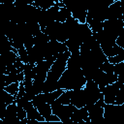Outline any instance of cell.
Returning <instances> with one entry per match:
<instances>
[{"label":"cell","mask_w":124,"mask_h":124,"mask_svg":"<svg viewBox=\"0 0 124 124\" xmlns=\"http://www.w3.org/2000/svg\"><path fill=\"white\" fill-rule=\"evenodd\" d=\"M105 121L113 124H124V109L122 105L106 104L104 110Z\"/></svg>","instance_id":"4"},{"label":"cell","mask_w":124,"mask_h":124,"mask_svg":"<svg viewBox=\"0 0 124 124\" xmlns=\"http://www.w3.org/2000/svg\"><path fill=\"white\" fill-rule=\"evenodd\" d=\"M72 122L79 123V124H90L91 120L89 118V113L86 107H82L79 108H76L71 116Z\"/></svg>","instance_id":"11"},{"label":"cell","mask_w":124,"mask_h":124,"mask_svg":"<svg viewBox=\"0 0 124 124\" xmlns=\"http://www.w3.org/2000/svg\"><path fill=\"white\" fill-rule=\"evenodd\" d=\"M120 88V82L117 80L111 84L107 85L101 91L104 94V99L106 104H115V98Z\"/></svg>","instance_id":"9"},{"label":"cell","mask_w":124,"mask_h":124,"mask_svg":"<svg viewBox=\"0 0 124 124\" xmlns=\"http://www.w3.org/2000/svg\"><path fill=\"white\" fill-rule=\"evenodd\" d=\"M52 113L57 115L61 122L63 123H70L72 122L71 116L73 112L76 110L77 107H75L73 104L70 105H60V104H52L51 105Z\"/></svg>","instance_id":"7"},{"label":"cell","mask_w":124,"mask_h":124,"mask_svg":"<svg viewBox=\"0 0 124 124\" xmlns=\"http://www.w3.org/2000/svg\"><path fill=\"white\" fill-rule=\"evenodd\" d=\"M43 32L48 35L50 40H56L61 43H65L69 39V34L65 22H60L55 20L51 24L46 26Z\"/></svg>","instance_id":"3"},{"label":"cell","mask_w":124,"mask_h":124,"mask_svg":"<svg viewBox=\"0 0 124 124\" xmlns=\"http://www.w3.org/2000/svg\"><path fill=\"white\" fill-rule=\"evenodd\" d=\"M70 55H71L70 50H66L60 53L55 59V61L53 62V64L51 65L46 78L52 79V80H58L61 78L62 74L67 69V62H68Z\"/></svg>","instance_id":"2"},{"label":"cell","mask_w":124,"mask_h":124,"mask_svg":"<svg viewBox=\"0 0 124 124\" xmlns=\"http://www.w3.org/2000/svg\"><path fill=\"white\" fill-rule=\"evenodd\" d=\"M71 104H73L75 107L78 108L85 107L86 102H85V97L83 93V87L78 88V89H74L72 90V97H71Z\"/></svg>","instance_id":"16"},{"label":"cell","mask_w":124,"mask_h":124,"mask_svg":"<svg viewBox=\"0 0 124 124\" xmlns=\"http://www.w3.org/2000/svg\"><path fill=\"white\" fill-rule=\"evenodd\" d=\"M86 23L89 25V27L91 28L93 33H98V32L102 31L104 28V26H103L104 21L95 19V18H91L89 16H86Z\"/></svg>","instance_id":"20"},{"label":"cell","mask_w":124,"mask_h":124,"mask_svg":"<svg viewBox=\"0 0 124 124\" xmlns=\"http://www.w3.org/2000/svg\"><path fill=\"white\" fill-rule=\"evenodd\" d=\"M67 68L71 69H77V68H81V57L80 53H71L68 62H67Z\"/></svg>","instance_id":"19"},{"label":"cell","mask_w":124,"mask_h":124,"mask_svg":"<svg viewBox=\"0 0 124 124\" xmlns=\"http://www.w3.org/2000/svg\"><path fill=\"white\" fill-rule=\"evenodd\" d=\"M39 110V112L45 117V118H47L49 115L52 114V108H51V105L48 104V103H42L40 105H38L36 107Z\"/></svg>","instance_id":"25"},{"label":"cell","mask_w":124,"mask_h":124,"mask_svg":"<svg viewBox=\"0 0 124 124\" xmlns=\"http://www.w3.org/2000/svg\"><path fill=\"white\" fill-rule=\"evenodd\" d=\"M50 41L48 35H46V33H44L43 31L40 32L39 34H37L36 36H34V43H35V46H45L46 44H47L48 42Z\"/></svg>","instance_id":"26"},{"label":"cell","mask_w":124,"mask_h":124,"mask_svg":"<svg viewBox=\"0 0 124 124\" xmlns=\"http://www.w3.org/2000/svg\"><path fill=\"white\" fill-rule=\"evenodd\" d=\"M17 117L19 118L20 121H22L23 119L27 118V112L25 110V108L23 107L17 106Z\"/></svg>","instance_id":"32"},{"label":"cell","mask_w":124,"mask_h":124,"mask_svg":"<svg viewBox=\"0 0 124 124\" xmlns=\"http://www.w3.org/2000/svg\"><path fill=\"white\" fill-rule=\"evenodd\" d=\"M93 35V32L91 30V28L89 27V25L85 22V23H80L78 24V27L77 28L76 32L74 33L73 36L77 37L81 43H84L88 38H90ZM72 37V36H71Z\"/></svg>","instance_id":"15"},{"label":"cell","mask_w":124,"mask_h":124,"mask_svg":"<svg viewBox=\"0 0 124 124\" xmlns=\"http://www.w3.org/2000/svg\"><path fill=\"white\" fill-rule=\"evenodd\" d=\"M100 69L103 72H105V73H113V71H114V64H112L108 60H107V61H105L100 66Z\"/></svg>","instance_id":"30"},{"label":"cell","mask_w":124,"mask_h":124,"mask_svg":"<svg viewBox=\"0 0 124 124\" xmlns=\"http://www.w3.org/2000/svg\"><path fill=\"white\" fill-rule=\"evenodd\" d=\"M65 44L68 46V49L71 51V53H78L79 52V48L82 43L77 37L72 36L65 42Z\"/></svg>","instance_id":"18"},{"label":"cell","mask_w":124,"mask_h":124,"mask_svg":"<svg viewBox=\"0 0 124 124\" xmlns=\"http://www.w3.org/2000/svg\"><path fill=\"white\" fill-rule=\"evenodd\" d=\"M86 83V78L82 73L81 68L71 69L67 68L62 74L61 78L58 79L59 88L65 90H74L84 87Z\"/></svg>","instance_id":"1"},{"label":"cell","mask_w":124,"mask_h":124,"mask_svg":"<svg viewBox=\"0 0 124 124\" xmlns=\"http://www.w3.org/2000/svg\"><path fill=\"white\" fill-rule=\"evenodd\" d=\"M120 5H121V10H122V14H123L122 19L124 20V0H120Z\"/></svg>","instance_id":"37"},{"label":"cell","mask_w":124,"mask_h":124,"mask_svg":"<svg viewBox=\"0 0 124 124\" xmlns=\"http://www.w3.org/2000/svg\"><path fill=\"white\" fill-rule=\"evenodd\" d=\"M104 30L113 38L117 39L120 32L124 27V20L123 19H106L104 21Z\"/></svg>","instance_id":"8"},{"label":"cell","mask_w":124,"mask_h":124,"mask_svg":"<svg viewBox=\"0 0 124 124\" xmlns=\"http://www.w3.org/2000/svg\"><path fill=\"white\" fill-rule=\"evenodd\" d=\"M72 97V90H65L52 104H60V105H70ZM51 104V105H52Z\"/></svg>","instance_id":"22"},{"label":"cell","mask_w":124,"mask_h":124,"mask_svg":"<svg viewBox=\"0 0 124 124\" xmlns=\"http://www.w3.org/2000/svg\"><path fill=\"white\" fill-rule=\"evenodd\" d=\"M117 78H118V76L115 75L114 73H105L102 70H100L99 74L94 78V81L99 85L100 89L102 90L107 85L117 81Z\"/></svg>","instance_id":"10"},{"label":"cell","mask_w":124,"mask_h":124,"mask_svg":"<svg viewBox=\"0 0 124 124\" xmlns=\"http://www.w3.org/2000/svg\"><path fill=\"white\" fill-rule=\"evenodd\" d=\"M1 4H14L15 0H0Z\"/></svg>","instance_id":"36"},{"label":"cell","mask_w":124,"mask_h":124,"mask_svg":"<svg viewBox=\"0 0 124 124\" xmlns=\"http://www.w3.org/2000/svg\"><path fill=\"white\" fill-rule=\"evenodd\" d=\"M5 123H19L20 120L17 117V105L16 102H14L7 106L4 118L2 119Z\"/></svg>","instance_id":"12"},{"label":"cell","mask_w":124,"mask_h":124,"mask_svg":"<svg viewBox=\"0 0 124 124\" xmlns=\"http://www.w3.org/2000/svg\"><path fill=\"white\" fill-rule=\"evenodd\" d=\"M15 3H17V4H33L34 0H15Z\"/></svg>","instance_id":"35"},{"label":"cell","mask_w":124,"mask_h":124,"mask_svg":"<svg viewBox=\"0 0 124 124\" xmlns=\"http://www.w3.org/2000/svg\"><path fill=\"white\" fill-rule=\"evenodd\" d=\"M110 1H112V2H116V1H120V0H110Z\"/></svg>","instance_id":"38"},{"label":"cell","mask_w":124,"mask_h":124,"mask_svg":"<svg viewBox=\"0 0 124 124\" xmlns=\"http://www.w3.org/2000/svg\"><path fill=\"white\" fill-rule=\"evenodd\" d=\"M27 112V118L29 120H37L39 122H46V118L39 112L38 108L33 105L32 101H28L23 106Z\"/></svg>","instance_id":"14"},{"label":"cell","mask_w":124,"mask_h":124,"mask_svg":"<svg viewBox=\"0 0 124 124\" xmlns=\"http://www.w3.org/2000/svg\"><path fill=\"white\" fill-rule=\"evenodd\" d=\"M18 58V54L17 52L14 51V50H9L6 52H2L0 55V59H1V69H2V74L5 73L6 71V67L9 65H13L15 64V62L17 60Z\"/></svg>","instance_id":"13"},{"label":"cell","mask_w":124,"mask_h":124,"mask_svg":"<svg viewBox=\"0 0 124 124\" xmlns=\"http://www.w3.org/2000/svg\"><path fill=\"white\" fill-rule=\"evenodd\" d=\"M57 2L59 1L58 0H34V3L32 5L38 8H41L42 10H47L52 6H54Z\"/></svg>","instance_id":"23"},{"label":"cell","mask_w":124,"mask_h":124,"mask_svg":"<svg viewBox=\"0 0 124 124\" xmlns=\"http://www.w3.org/2000/svg\"><path fill=\"white\" fill-rule=\"evenodd\" d=\"M108 60L112 63V64H117V63H120L124 60V49L119 52L118 54L114 55V56H111V57H108Z\"/></svg>","instance_id":"31"},{"label":"cell","mask_w":124,"mask_h":124,"mask_svg":"<svg viewBox=\"0 0 124 124\" xmlns=\"http://www.w3.org/2000/svg\"><path fill=\"white\" fill-rule=\"evenodd\" d=\"M58 1H59V2H62V3H63V2L65 1V0H58Z\"/></svg>","instance_id":"39"},{"label":"cell","mask_w":124,"mask_h":124,"mask_svg":"<svg viewBox=\"0 0 124 124\" xmlns=\"http://www.w3.org/2000/svg\"><path fill=\"white\" fill-rule=\"evenodd\" d=\"M2 102H4L7 106L16 102V97L12 94H10L8 91H6L5 89H2Z\"/></svg>","instance_id":"29"},{"label":"cell","mask_w":124,"mask_h":124,"mask_svg":"<svg viewBox=\"0 0 124 124\" xmlns=\"http://www.w3.org/2000/svg\"><path fill=\"white\" fill-rule=\"evenodd\" d=\"M19 83H20V82H18V81L13 82V83H11V84L5 86L3 89H5V90L8 91L10 94H12V95H14L15 97H16V95H17V93H18V90H19Z\"/></svg>","instance_id":"28"},{"label":"cell","mask_w":124,"mask_h":124,"mask_svg":"<svg viewBox=\"0 0 124 124\" xmlns=\"http://www.w3.org/2000/svg\"><path fill=\"white\" fill-rule=\"evenodd\" d=\"M83 93L85 97L86 106L95 104L102 95V91L99 85L94 80H86V83L83 87Z\"/></svg>","instance_id":"6"},{"label":"cell","mask_w":124,"mask_h":124,"mask_svg":"<svg viewBox=\"0 0 124 124\" xmlns=\"http://www.w3.org/2000/svg\"><path fill=\"white\" fill-rule=\"evenodd\" d=\"M70 16H72V13L71 11L66 8L65 6L60 8L58 14H57V16H56V21H60V22H65Z\"/></svg>","instance_id":"27"},{"label":"cell","mask_w":124,"mask_h":124,"mask_svg":"<svg viewBox=\"0 0 124 124\" xmlns=\"http://www.w3.org/2000/svg\"><path fill=\"white\" fill-rule=\"evenodd\" d=\"M105 105H106V103H105V99H104V94L102 92L100 99L95 104L86 106L91 123H99V122L105 121V118H104Z\"/></svg>","instance_id":"5"},{"label":"cell","mask_w":124,"mask_h":124,"mask_svg":"<svg viewBox=\"0 0 124 124\" xmlns=\"http://www.w3.org/2000/svg\"><path fill=\"white\" fill-rule=\"evenodd\" d=\"M65 91V89L63 88H58L54 91H51V92H47V93H43L44 94V98H45V101L48 104H52L63 92Z\"/></svg>","instance_id":"21"},{"label":"cell","mask_w":124,"mask_h":124,"mask_svg":"<svg viewBox=\"0 0 124 124\" xmlns=\"http://www.w3.org/2000/svg\"><path fill=\"white\" fill-rule=\"evenodd\" d=\"M58 88H59L58 80H52V79L46 78V79L44 81L43 93L51 92V91H54V90H56V89H58Z\"/></svg>","instance_id":"24"},{"label":"cell","mask_w":124,"mask_h":124,"mask_svg":"<svg viewBox=\"0 0 124 124\" xmlns=\"http://www.w3.org/2000/svg\"><path fill=\"white\" fill-rule=\"evenodd\" d=\"M116 44H117L120 47H122V48L124 49V27H123L122 31L120 32L119 36H118L117 39H116Z\"/></svg>","instance_id":"33"},{"label":"cell","mask_w":124,"mask_h":124,"mask_svg":"<svg viewBox=\"0 0 124 124\" xmlns=\"http://www.w3.org/2000/svg\"><path fill=\"white\" fill-rule=\"evenodd\" d=\"M46 122H61V120H60V118L57 115H55L54 113H52L47 118H46Z\"/></svg>","instance_id":"34"},{"label":"cell","mask_w":124,"mask_h":124,"mask_svg":"<svg viewBox=\"0 0 124 124\" xmlns=\"http://www.w3.org/2000/svg\"><path fill=\"white\" fill-rule=\"evenodd\" d=\"M123 14L121 10L120 1L113 2L109 5L107 14V19H122Z\"/></svg>","instance_id":"17"}]
</instances>
